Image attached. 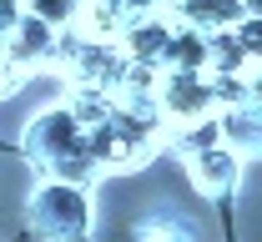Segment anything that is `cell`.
Returning <instances> with one entry per match:
<instances>
[{
    "label": "cell",
    "instance_id": "cell-1",
    "mask_svg": "<svg viewBox=\"0 0 262 242\" xmlns=\"http://www.w3.org/2000/svg\"><path fill=\"white\" fill-rule=\"evenodd\" d=\"M162 146V121L157 116H141L126 106H111L96 126H86V151L91 162L106 172H141Z\"/></svg>",
    "mask_w": 262,
    "mask_h": 242
},
{
    "label": "cell",
    "instance_id": "cell-2",
    "mask_svg": "<svg viewBox=\"0 0 262 242\" xmlns=\"http://www.w3.org/2000/svg\"><path fill=\"white\" fill-rule=\"evenodd\" d=\"M26 222L40 242H86L96 227V207H91V187L81 182H61V177H46L31 192V207Z\"/></svg>",
    "mask_w": 262,
    "mask_h": 242
},
{
    "label": "cell",
    "instance_id": "cell-3",
    "mask_svg": "<svg viewBox=\"0 0 262 242\" xmlns=\"http://www.w3.org/2000/svg\"><path fill=\"white\" fill-rule=\"evenodd\" d=\"M81 146H86V126L71 116V106H66V101L40 106L31 121H26V131H20V157H26L40 177L51 172L61 157L81 151Z\"/></svg>",
    "mask_w": 262,
    "mask_h": 242
},
{
    "label": "cell",
    "instance_id": "cell-4",
    "mask_svg": "<svg viewBox=\"0 0 262 242\" xmlns=\"http://www.w3.org/2000/svg\"><path fill=\"white\" fill-rule=\"evenodd\" d=\"M157 116H162V126L217 116L212 76L207 71H162V81H157Z\"/></svg>",
    "mask_w": 262,
    "mask_h": 242
},
{
    "label": "cell",
    "instance_id": "cell-5",
    "mask_svg": "<svg viewBox=\"0 0 262 242\" xmlns=\"http://www.w3.org/2000/svg\"><path fill=\"white\" fill-rule=\"evenodd\" d=\"M182 162H187V182L202 197H227L242 182V157L232 151L227 141H212V146H202V151L182 157Z\"/></svg>",
    "mask_w": 262,
    "mask_h": 242
},
{
    "label": "cell",
    "instance_id": "cell-6",
    "mask_svg": "<svg viewBox=\"0 0 262 242\" xmlns=\"http://www.w3.org/2000/svg\"><path fill=\"white\" fill-rule=\"evenodd\" d=\"M56 40H61V31H51V26L35 20V15H20V20L5 31V61L20 66L26 76H31V71H46L51 56H56Z\"/></svg>",
    "mask_w": 262,
    "mask_h": 242
},
{
    "label": "cell",
    "instance_id": "cell-7",
    "mask_svg": "<svg viewBox=\"0 0 262 242\" xmlns=\"http://www.w3.org/2000/svg\"><path fill=\"white\" fill-rule=\"evenodd\" d=\"M166 35H171V15L157 10V15H141V20H131L126 31H121V51H126V61H141V66H157L162 71V56H166Z\"/></svg>",
    "mask_w": 262,
    "mask_h": 242
},
{
    "label": "cell",
    "instance_id": "cell-8",
    "mask_svg": "<svg viewBox=\"0 0 262 242\" xmlns=\"http://www.w3.org/2000/svg\"><path fill=\"white\" fill-rule=\"evenodd\" d=\"M217 131L237 157H262V106L257 101H232L217 111Z\"/></svg>",
    "mask_w": 262,
    "mask_h": 242
},
{
    "label": "cell",
    "instance_id": "cell-9",
    "mask_svg": "<svg viewBox=\"0 0 262 242\" xmlns=\"http://www.w3.org/2000/svg\"><path fill=\"white\" fill-rule=\"evenodd\" d=\"M131 20H141L131 0H81L76 31L91 35V40H121V31H126Z\"/></svg>",
    "mask_w": 262,
    "mask_h": 242
},
{
    "label": "cell",
    "instance_id": "cell-10",
    "mask_svg": "<svg viewBox=\"0 0 262 242\" xmlns=\"http://www.w3.org/2000/svg\"><path fill=\"white\" fill-rule=\"evenodd\" d=\"M166 15L192 31H232L242 20V0H166Z\"/></svg>",
    "mask_w": 262,
    "mask_h": 242
},
{
    "label": "cell",
    "instance_id": "cell-11",
    "mask_svg": "<svg viewBox=\"0 0 262 242\" xmlns=\"http://www.w3.org/2000/svg\"><path fill=\"white\" fill-rule=\"evenodd\" d=\"M162 71H207V31H192V26L171 20Z\"/></svg>",
    "mask_w": 262,
    "mask_h": 242
},
{
    "label": "cell",
    "instance_id": "cell-12",
    "mask_svg": "<svg viewBox=\"0 0 262 242\" xmlns=\"http://www.w3.org/2000/svg\"><path fill=\"white\" fill-rule=\"evenodd\" d=\"M196 237H202V227L171 207H157L136 222V242H196Z\"/></svg>",
    "mask_w": 262,
    "mask_h": 242
},
{
    "label": "cell",
    "instance_id": "cell-13",
    "mask_svg": "<svg viewBox=\"0 0 262 242\" xmlns=\"http://www.w3.org/2000/svg\"><path fill=\"white\" fill-rule=\"evenodd\" d=\"M20 10L35 15V20H46L51 31H71L76 15H81V0H20Z\"/></svg>",
    "mask_w": 262,
    "mask_h": 242
},
{
    "label": "cell",
    "instance_id": "cell-14",
    "mask_svg": "<svg viewBox=\"0 0 262 242\" xmlns=\"http://www.w3.org/2000/svg\"><path fill=\"white\" fill-rule=\"evenodd\" d=\"M232 31H237L242 51H247V66H262V15H242Z\"/></svg>",
    "mask_w": 262,
    "mask_h": 242
},
{
    "label": "cell",
    "instance_id": "cell-15",
    "mask_svg": "<svg viewBox=\"0 0 262 242\" xmlns=\"http://www.w3.org/2000/svg\"><path fill=\"white\" fill-rule=\"evenodd\" d=\"M20 86H26V71H20V66H10V61H0V101H10Z\"/></svg>",
    "mask_w": 262,
    "mask_h": 242
},
{
    "label": "cell",
    "instance_id": "cell-16",
    "mask_svg": "<svg viewBox=\"0 0 262 242\" xmlns=\"http://www.w3.org/2000/svg\"><path fill=\"white\" fill-rule=\"evenodd\" d=\"M242 86H247V101H257V106H262V66L242 71Z\"/></svg>",
    "mask_w": 262,
    "mask_h": 242
},
{
    "label": "cell",
    "instance_id": "cell-17",
    "mask_svg": "<svg viewBox=\"0 0 262 242\" xmlns=\"http://www.w3.org/2000/svg\"><path fill=\"white\" fill-rule=\"evenodd\" d=\"M0 61H5V35H0Z\"/></svg>",
    "mask_w": 262,
    "mask_h": 242
}]
</instances>
